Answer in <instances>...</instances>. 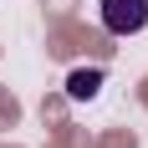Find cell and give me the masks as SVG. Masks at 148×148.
Returning a JSON list of instances; mask_svg holds the SVG:
<instances>
[{"instance_id":"cell-2","label":"cell","mask_w":148,"mask_h":148,"mask_svg":"<svg viewBox=\"0 0 148 148\" xmlns=\"http://www.w3.org/2000/svg\"><path fill=\"white\" fill-rule=\"evenodd\" d=\"M97 87H102V72H97V66H87V72H72V77H66V97H72V102L97 97Z\"/></svg>"},{"instance_id":"cell-1","label":"cell","mask_w":148,"mask_h":148,"mask_svg":"<svg viewBox=\"0 0 148 148\" xmlns=\"http://www.w3.org/2000/svg\"><path fill=\"white\" fill-rule=\"evenodd\" d=\"M107 36H138L148 26V0H102L97 5Z\"/></svg>"}]
</instances>
